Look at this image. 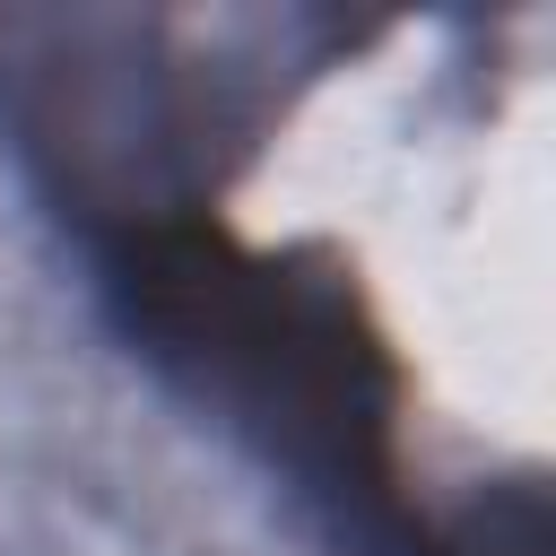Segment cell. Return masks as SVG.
<instances>
[{
    "label": "cell",
    "mask_w": 556,
    "mask_h": 556,
    "mask_svg": "<svg viewBox=\"0 0 556 556\" xmlns=\"http://www.w3.org/2000/svg\"><path fill=\"white\" fill-rule=\"evenodd\" d=\"M408 556H547V478L521 469V478L478 486L460 513L426 521Z\"/></svg>",
    "instance_id": "cell-3"
},
{
    "label": "cell",
    "mask_w": 556,
    "mask_h": 556,
    "mask_svg": "<svg viewBox=\"0 0 556 556\" xmlns=\"http://www.w3.org/2000/svg\"><path fill=\"white\" fill-rule=\"evenodd\" d=\"M122 348L208 417L339 556H408V374L356 261L330 243H252L226 208H174L87 243Z\"/></svg>",
    "instance_id": "cell-1"
},
{
    "label": "cell",
    "mask_w": 556,
    "mask_h": 556,
    "mask_svg": "<svg viewBox=\"0 0 556 556\" xmlns=\"http://www.w3.org/2000/svg\"><path fill=\"white\" fill-rule=\"evenodd\" d=\"M365 43L339 17H174V9H0V139L43 208L96 243L217 182L287 96Z\"/></svg>",
    "instance_id": "cell-2"
}]
</instances>
